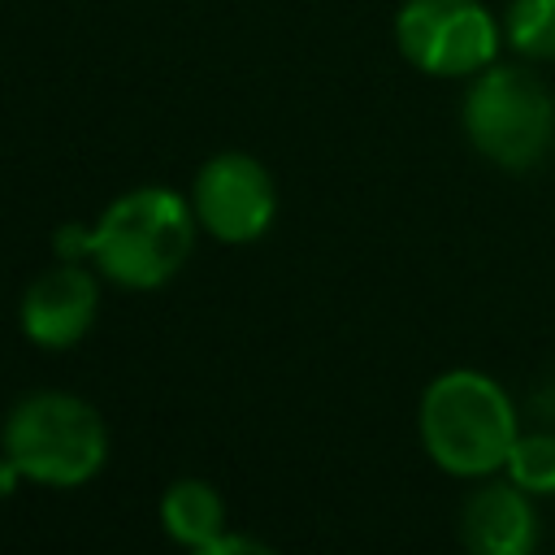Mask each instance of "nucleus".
Listing matches in <instances>:
<instances>
[{
  "label": "nucleus",
  "mask_w": 555,
  "mask_h": 555,
  "mask_svg": "<svg viewBox=\"0 0 555 555\" xmlns=\"http://www.w3.org/2000/svg\"><path fill=\"white\" fill-rule=\"evenodd\" d=\"M416 429L425 455L464 481L503 473L512 442L520 438V416L503 382L481 369H447L421 390Z\"/></svg>",
  "instance_id": "nucleus-1"
},
{
  "label": "nucleus",
  "mask_w": 555,
  "mask_h": 555,
  "mask_svg": "<svg viewBox=\"0 0 555 555\" xmlns=\"http://www.w3.org/2000/svg\"><path fill=\"white\" fill-rule=\"evenodd\" d=\"M195 208L169 186H134L117 195L91 225V264L126 291L165 286L195 247Z\"/></svg>",
  "instance_id": "nucleus-2"
},
{
  "label": "nucleus",
  "mask_w": 555,
  "mask_h": 555,
  "mask_svg": "<svg viewBox=\"0 0 555 555\" xmlns=\"http://www.w3.org/2000/svg\"><path fill=\"white\" fill-rule=\"evenodd\" d=\"M460 126L477 156L525 173L555 147V95L525 61H494L468 78Z\"/></svg>",
  "instance_id": "nucleus-3"
},
{
  "label": "nucleus",
  "mask_w": 555,
  "mask_h": 555,
  "mask_svg": "<svg viewBox=\"0 0 555 555\" xmlns=\"http://www.w3.org/2000/svg\"><path fill=\"white\" fill-rule=\"evenodd\" d=\"M0 451L39 486H87L108 460L104 416L65 390H35L17 399L0 429Z\"/></svg>",
  "instance_id": "nucleus-4"
},
{
  "label": "nucleus",
  "mask_w": 555,
  "mask_h": 555,
  "mask_svg": "<svg viewBox=\"0 0 555 555\" xmlns=\"http://www.w3.org/2000/svg\"><path fill=\"white\" fill-rule=\"evenodd\" d=\"M395 48L429 78H473L499 61L503 22L481 0H403Z\"/></svg>",
  "instance_id": "nucleus-5"
},
{
  "label": "nucleus",
  "mask_w": 555,
  "mask_h": 555,
  "mask_svg": "<svg viewBox=\"0 0 555 555\" xmlns=\"http://www.w3.org/2000/svg\"><path fill=\"white\" fill-rule=\"evenodd\" d=\"M191 208L199 230L221 243H256L278 212V186L269 169L247 152H217L191 182Z\"/></svg>",
  "instance_id": "nucleus-6"
},
{
  "label": "nucleus",
  "mask_w": 555,
  "mask_h": 555,
  "mask_svg": "<svg viewBox=\"0 0 555 555\" xmlns=\"http://www.w3.org/2000/svg\"><path fill=\"white\" fill-rule=\"evenodd\" d=\"M95 308H100V282H95V273L82 269L78 260H56L52 269H43L26 286L22 308H17V321H22V334L35 347L65 351V347H74L91 330Z\"/></svg>",
  "instance_id": "nucleus-7"
},
{
  "label": "nucleus",
  "mask_w": 555,
  "mask_h": 555,
  "mask_svg": "<svg viewBox=\"0 0 555 555\" xmlns=\"http://www.w3.org/2000/svg\"><path fill=\"white\" fill-rule=\"evenodd\" d=\"M542 538L533 494L507 477H481L460 503V546L468 555H533Z\"/></svg>",
  "instance_id": "nucleus-8"
},
{
  "label": "nucleus",
  "mask_w": 555,
  "mask_h": 555,
  "mask_svg": "<svg viewBox=\"0 0 555 555\" xmlns=\"http://www.w3.org/2000/svg\"><path fill=\"white\" fill-rule=\"evenodd\" d=\"M160 529L186 551L208 546V542H217L225 533V503L208 481L178 477L160 494Z\"/></svg>",
  "instance_id": "nucleus-9"
},
{
  "label": "nucleus",
  "mask_w": 555,
  "mask_h": 555,
  "mask_svg": "<svg viewBox=\"0 0 555 555\" xmlns=\"http://www.w3.org/2000/svg\"><path fill=\"white\" fill-rule=\"evenodd\" d=\"M499 22L520 61H555V0H507Z\"/></svg>",
  "instance_id": "nucleus-10"
},
{
  "label": "nucleus",
  "mask_w": 555,
  "mask_h": 555,
  "mask_svg": "<svg viewBox=\"0 0 555 555\" xmlns=\"http://www.w3.org/2000/svg\"><path fill=\"white\" fill-rule=\"evenodd\" d=\"M503 477L516 481L533 499H551L555 494V434L551 429L520 434L512 442V455L503 464Z\"/></svg>",
  "instance_id": "nucleus-11"
},
{
  "label": "nucleus",
  "mask_w": 555,
  "mask_h": 555,
  "mask_svg": "<svg viewBox=\"0 0 555 555\" xmlns=\"http://www.w3.org/2000/svg\"><path fill=\"white\" fill-rule=\"evenodd\" d=\"M191 555H278L269 542H260V538H251V533H221L217 542H208V546H195Z\"/></svg>",
  "instance_id": "nucleus-12"
},
{
  "label": "nucleus",
  "mask_w": 555,
  "mask_h": 555,
  "mask_svg": "<svg viewBox=\"0 0 555 555\" xmlns=\"http://www.w3.org/2000/svg\"><path fill=\"white\" fill-rule=\"evenodd\" d=\"M17 481H22V468L0 451V499H4V494H13V490H17Z\"/></svg>",
  "instance_id": "nucleus-13"
}]
</instances>
